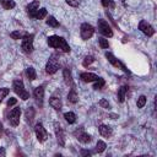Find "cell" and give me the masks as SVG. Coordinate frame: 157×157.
Wrapping results in <instances>:
<instances>
[{
    "instance_id": "obj_1",
    "label": "cell",
    "mask_w": 157,
    "mask_h": 157,
    "mask_svg": "<svg viewBox=\"0 0 157 157\" xmlns=\"http://www.w3.org/2000/svg\"><path fill=\"white\" fill-rule=\"evenodd\" d=\"M47 43H48V45L50 48L60 49L64 53H70V50H71L70 49V45L66 42V39L63 38V37H59V36H50V37H48Z\"/></svg>"
},
{
    "instance_id": "obj_2",
    "label": "cell",
    "mask_w": 157,
    "mask_h": 157,
    "mask_svg": "<svg viewBox=\"0 0 157 157\" xmlns=\"http://www.w3.org/2000/svg\"><path fill=\"white\" fill-rule=\"evenodd\" d=\"M12 88H13V92L22 99V101H27L29 98V93L25 90V85L21 80H15L12 82Z\"/></svg>"
},
{
    "instance_id": "obj_3",
    "label": "cell",
    "mask_w": 157,
    "mask_h": 157,
    "mask_svg": "<svg viewBox=\"0 0 157 157\" xmlns=\"http://www.w3.org/2000/svg\"><path fill=\"white\" fill-rule=\"evenodd\" d=\"M33 38H34V34H28V33L23 34L21 48L25 54H31L33 52Z\"/></svg>"
},
{
    "instance_id": "obj_4",
    "label": "cell",
    "mask_w": 157,
    "mask_h": 157,
    "mask_svg": "<svg viewBox=\"0 0 157 157\" xmlns=\"http://www.w3.org/2000/svg\"><path fill=\"white\" fill-rule=\"evenodd\" d=\"M58 70H59V59H58V55H56V54H53V55L49 58V60L47 61L45 72L49 74V75H53V74H55Z\"/></svg>"
},
{
    "instance_id": "obj_5",
    "label": "cell",
    "mask_w": 157,
    "mask_h": 157,
    "mask_svg": "<svg viewBox=\"0 0 157 157\" xmlns=\"http://www.w3.org/2000/svg\"><path fill=\"white\" fill-rule=\"evenodd\" d=\"M97 25H98V32H99L101 34H103V36H105V37H113L112 27L109 26V23H108L105 20L99 18L98 22H97Z\"/></svg>"
},
{
    "instance_id": "obj_6",
    "label": "cell",
    "mask_w": 157,
    "mask_h": 157,
    "mask_svg": "<svg viewBox=\"0 0 157 157\" xmlns=\"http://www.w3.org/2000/svg\"><path fill=\"white\" fill-rule=\"evenodd\" d=\"M93 33H94V27L92 25L86 23V22L81 25V27H80V36H81V38L83 40L90 39L93 36Z\"/></svg>"
},
{
    "instance_id": "obj_7",
    "label": "cell",
    "mask_w": 157,
    "mask_h": 157,
    "mask_svg": "<svg viewBox=\"0 0 157 157\" xmlns=\"http://www.w3.org/2000/svg\"><path fill=\"white\" fill-rule=\"evenodd\" d=\"M105 58L108 59V61L113 65V66H115V67H118V69H120V70H123L124 72H126V74H130V71L126 69V66L119 60V59H117L112 53H109V52H107L105 53Z\"/></svg>"
},
{
    "instance_id": "obj_8",
    "label": "cell",
    "mask_w": 157,
    "mask_h": 157,
    "mask_svg": "<svg viewBox=\"0 0 157 157\" xmlns=\"http://www.w3.org/2000/svg\"><path fill=\"white\" fill-rule=\"evenodd\" d=\"M34 132H36V136H37V140L39 142H44L47 139H48V131L44 129L43 124L42 123H37L36 126H34Z\"/></svg>"
},
{
    "instance_id": "obj_9",
    "label": "cell",
    "mask_w": 157,
    "mask_h": 157,
    "mask_svg": "<svg viewBox=\"0 0 157 157\" xmlns=\"http://www.w3.org/2000/svg\"><path fill=\"white\" fill-rule=\"evenodd\" d=\"M20 118H21V108L15 107L9 114V123L12 126H17L20 124Z\"/></svg>"
},
{
    "instance_id": "obj_10",
    "label": "cell",
    "mask_w": 157,
    "mask_h": 157,
    "mask_svg": "<svg viewBox=\"0 0 157 157\" xmlns=\"http://www.w3.org/2000/svg\"><path fill=\"white\" fill-rule=\"evenodd\" d=\"M139 29H140L145 36H147V37H152V36L155 34V28H153L147 21H145V20H141V21H140V23H139Z\"/></svg>"
},
{
    "instance_id": "obj_11",
    "label": "cell",
    "mask_w": 157,
    "mask_h": 157,
    "mask_svg": "<svg viewBox=\"0 0 157 157\" xmlns=\"http://www.w3.org/2000/svg\"><path fill=\"white\" fill-rule=\"evenodd\" d=\"M33 96H34V99H36V103L39 105V107H43V101H44V86H38L34 88L33 91Z\"/></svg>"
},
{
    "instance_id": "obj_12",
    "label": "cell",
    "mask_w": 157,
    "mask_h": 157,
    "mask_svg": "<svg viewBox=\"0 0 157 157\" xmlns=\"http://www.w3.org/2000/svg\"><path fill=\"white\" fill-rule=\"evenodd\" d=\"M74 134H75L76 139H77L80 142H82V144H88V142H91V140H92V136H91L90 134H87L82 128H80L78 130H76Z\"/></svg>"
},
{
    "instance_id": "obj_13",
    "label": "cell",
    "mask_w": 157,
    "mask_h": 157,
    "mask_svg": "<svg viewBox=\"0 0 157 157\" xmlns=\"http://www.w3.org/2000/svg\"><path fill=\"white\" fill-rule=\"evenodd\" d=\"M54 130H55V135H56L58 144H59L61 147L65 146V134H64L63 128H61L58 123H54Z\"/></svg>"
},
{
    "instance_id": "obj_14",
    "label": "cell",
    "mask_w": 157,
    "mask_h": 157,
    "mask_svg": "<svg viewBox=\"0 0 157 157\" xmlns=\"http://www.w3.org/2000/svg\"><path fill=\"white\" fill-rule=\"evenodd\" d=\"M98 131H99V134H101L103 137H107V139H109V137L113 135V129H112L110 126L103 125V124L98 126Z\"/></svg>"
},
{
    "instance_id": "obj_15",
    "label": "cell",
    "mask_w": 157,
    "mask_h": 157,
    "mask_svg": "<svg viewBox=\"0 0 157 157\" xmlns=\"http://www.w3.org/2000/svg\"><path fill=\"white\" fill-rule=\"evenodd\" d=\"M63 76H64V81L67 86H71V87H75L74 85V81H72V75H71V71L67 69V67H64L63 70Z\"/></svg>"
},
{
    "instance_id": "obj_16",
    "label": "cell",
    "mask_w": 157,
    "mask_h": 157,
    "mask_svg": "<svg viewBox=\"0 0 157 157\" xmlns=\"http://www.w3.org/2000/svg\"><path fill=\"white\" fill-rule=\"evenodd\" d=\"M98 77H99V76H97V75L93 74V72H82V74H80V78H81L83 82H93V81H96Z\"/></svg>"
},
{
    "instance_id": "obj_17",
    "label": "cell",
    "mask_w": 157,
    "mask_h": 157,
    "mask_svg": "<svg viewBox=\"0 0 157 157\" xmlns=\"http://www.w3.org/2000/svg\"><path fill=\"white\" fill-rule=\"evenodd\" d=\"M38 9H39V1H38V0H34V1H32V2H29V4L27 5V13L29 15L31 18L33 17L34 12H36Z\"/></svg>"
},
{
    "instance_id": "obj_18",
    "label": "cell",
    "mask_w": 157,
    "mask_h": 157,
    "mask_svg": "<svg viewBox=\"0 0 157 157\" xmlns=\"http://www.w3.org/2000/svg\"><path fill=\"white\" fill-rule=\"evenodd\" d=\"M49 104L55 109V110H60L61 107H63V103H61V99L58 98V97H52L49 99Z\"/></svg>"
},
{
    "instance_id": "obj_19",
    "label": "cell",
    "mask_w": 157,
    "mask_h": 157,
    "mask_svg": "<svg viewBox=\"0 0 157 157\" xmlns=\"http://www.w3.org/2000/svg\"><path fill=\"white\" fill-rule=\"evenodd\" d=\"M47 13H48L47 9H45V7H42V9H38V10L34 12V15H33L32 18H34V20H43V18L47 16Z\"/></svg>"
},
{
    "instance_id": "obj_20",
    "label": "cell",
    "mask_w": 157,
    "mask_h": 157,
    "mask_svg": "<svg viewBox=\"0 0 157 157\" xmlns=\"http://www.w3.org/2000/svg\"><path fill=\"white\" fill-rule=\"evenodd\" d=\"M126 93H128V86H121V87L118 90V101H119L120 103H123V102L125 101Z\"/></svg>"
},
{
    "instance_id": "obj_21",
    "label": "cell",
    "mask_w": 157,
    "mask_h": 157,
    "mask_svg": "<svg viewBox=\"0 0 157 157\" xmlns=\"http://www.w3.org/2000/svg\"><path fill=\"white\" fill-rule=\"evenodd\" d=\"M67 101L71 102V103H76V102L78 101V96H77V93H76L75 87H72L71 91L69 92V94H67Z\"/></svg>"
},
{
    "instance_id": "obj_22",
    "label": "cell",
    "mask_w": 157,
    "mask_h": 157,
    "mask_svg": "<svg viewBox=\"0 0 157 157\" xmlns=\"http://www.w3.org/2000/svg\"><path fill=\"white\" fill-rule=\"evenodd\" d=\"M0 4L5 10H11V9H13L16 6L13 0H0Z\"/></svg>"
},
{
    "instance_id": "obj_23",
    "label": "cell",
    "mask_w": 157,
    "mask_h": 157,
    "mask_svg": "<svg viewBox=\"0 0 157 157\" xmlns=\"http://www.w3.org/2000/svg\"><path fill=\"white\" fill-rule=\"evenodd\" d=\"M26 76H27V78L31 80V81L36 80V78H37V74H36L34 67H32V66L27 67V69H26Z\"/></svg>"
},
{
    "instance_id": "obj_24",
    "label": "cell",
    "mask_w": 157,
    "mask_h": 157,
    "mask_svg": "<svg viewBox=\"0 0 157 157\" xmlns=\"http://www.w3.org/2000/svg\"><path fill=\"white\" fill-rule=\"evenodd\" d=\"M64 118H65V120H66L69 124H74V123L76 121V114H75L74 112H66V113L64 114Z\"/></svg>"
},
{
    "instance_id": "obj_25",
    "label": "cell",
    "mask_w": 157,
    "mask_h": 157,
    "mask_svg": "<svg viewBox=\"0 0 157 157\" xmlns=\"http://www.w3.org/2000/svg\"><path fill=\"white\" fill-rule=\"evenodd\" d=\"M105 147H107V145H105V142L104 141H102V140H98L97 141V145H96V152L97 153H102L104 150H105Z\"/></svg>"
},
{
    "instance_id": "obj_26",
    "label": "cell",
    "mask_w": 157,
    "mask_h": 157,
    "mask_svg": "<svg viewBox=\"0 0 157 157\" xmlns=\"http://www.w3.org/2000/svg\"><path fill=\"white\" fill-rule=\"evenodd\" d=\"M105 85V81L102 78V77H98L96 81H94V85H93V88L94 90H101L103 86Z\"/></svg>"
},
{
    "instance_id": "obj_27",
    "label": "cell",
    "mask_w": 157,
    "mask_h": 157,
    "mask_svg": "<svg viewBox=\"0 0 157 157\" xmlns=\"http://www.w3.org/2000/svg\"><path fill=\"white\" fill-rule=\"evenodd\" d=\"M47 25H48V26H50V27H53V28H55V27H58V26H59V22L55 20V17H54V16H49V17H48V20H47Z\"/></svg>"
},
{
    "instance_id": "obj_28",
    "label": "cell",
    "mask_w": 157,
    "mask_h": 157,
    "mask_svg": "<svg viewBox=\"0 0 157 157\" xmlns=\"http://www.w3.org/2000/svg\"><path fill=\"white\" fill-rule=\"evenodd\" d=\"M98 43H99V47H101L102 49H107V48L109 47V43H108V39H105V38H103V37H101V38H98Z\"/></svg>"
},
{
    "instance_id": "obj_29",
    "label": "cell",
    "mask_w": 157,
    "mask_h": 157,
    "mask_svg": "<svg viewBox=\"0 0 157 157\" xmlns=\"http://www.w3.org/2000/svg\"><path fill=\"white\" fill-rule=\"evenodd\" d=\"M146 97L145 96H140L139 98H137V102H136V105H137V108H144L145 107V104H146Z\"/></svg>"
},
{
    "instance_id": "obj_30",
    "label": "cell",
    "mask_w": 157,
    "mask_h": 157,
    "mask_svg": "<svg viewBox=\"0 0 157 157\" xmlns=\"http://www.w3.org/2000/svg\"><path fill=\"white\" fill-rule=\"evenodd\" d=\"M9 92H10V88H7V87H2V88H0V103H1L2 99L9 94Z\"/></svg>"
},
{
    "instance_id": "obj_31",
    "label": "cell",
    "mask_w": 157,
    "mask_h": 157,
    "mask_svg": "<svg viewBox=\"0 0 157 157\" xmlns=\"http://www.w3.org/2000/svg\"><path fill=\"white\" fill-rule=\"evenodd\" d=\"M33 114H34L33 108H28L27 112H26V118H27V121H28V123H32V120H33Z\"/></svg>"
},
{
    "instance_id": "obj_32",
    "label": "cell",
    "mask_w": 157,
    "mask_h": 157,
    "mask_svg": "<svg viewBox=\"0 0 157 157\" xmlns=\"http://www.w3.org/2000/svg\"><path fill=\"white\" fill-rule=\"evenodd\" d=\"M93 61H94V58H93L92 55H87V56H85L82 65H83V66H88V65H90V64H92Z\"/></svg>"
},
{
    "instance_id": "obj_33",
    "label": "cell",
    "mask_w": 157,
    "mask_h": 157,
    "mask_svg": "<svg viewBox=\"0 0 157 157\" xmlns=\"http://www.w3.org/2000/svg\"><path fill=\"white\" fill-rule=\"evenodd\" d=\"M10 37H11L12 39H22L23 34H22L20 31H13V32L10 33Z\"/></svg>"
},
{
    "instance_id": "obj_34",
    "label": "cell",
    "mask_w": 157,
    "mask_h": 157,
    "mask_svg": "<svg viewBox=\"0 0 157 157\" xmlns=\"http://www.w3.org/2000/svg\"><path fill=\"white\" fill-rule=\"evenodd\" d=\"M102 5L104 7H109V9H113L115 6L114 4V0H102Z\"/></svg>"
},
{
    "instance_id": "obj_35",
    "label": "cell",
    "mask_w": 157,
    "mask_h": 157,
    "mask_svg": "<svg viewBox=\"0 0 157 157\" xmlns=\"http://www.w3.org/2000/svg\"><path fill=\"white\" fill-rule=\"evenodd\" d=\"M98 104H99L102 108H104V109H109V108H110V104H109V103H108V101H107V99H104V98L99 99Z\"/></svg>"
},
{
    "instance_id": "obj_36",
    "label": "cell",
    "mask_w": 157,
    "mask_h": 157,
    "mask_svg": "<svg viewBox=\"0 0 157 157\" xmlns=\"http://www.w3.org/2000/svg\"><path fill=\"white\" fill-rule=\"evenodd\" d=\"M65 1L69 6H72V7H77L81 2V0H65Z\"/></svg>"
},
{
    "instance_id": "obj_37",
    "label": "cell",
    "mask_w": 157,
    "mask_h": 157,
    "mask_svg": "<svg viewBox=\"0 0 157 157\" xmlns=\"http://www.w3.org/2000/svg\"><path fill=\"white\" fill-rule=\"evenodd\" d=\"M16 103H17V99L13 98V97H10L9 101H7V107H12V105H15Z\"/></svg>"
},
{
    "instance_id": "obj_38",
    "label": "cell",
    "mask_w": 157,
    "mask_h": 157,
    "mask_svg": "<svg viewBox=\"0 0 157 157\" xmlns=\"http://www.w3.org/2000/svg\"><path fill=\"white\" fill-rule=\"evenodd\" d=\"M90 155H91V152L87 151V150H82L81 151V156H90Z\"/></svg>"
},
{
    "instance_id": "obj_39",
    "label": "cell",
    "mask_w": 157,
    "mask_h": 157,
    "mask_svg": "<svg viewBox=\"0 0 157 157\" xmlns=\"http://www.w3.org/2000/svg\"><path fill=\"white\" fill-rule=\"evenodd\" d=\"M0 156H5V148L4 147L0 148Z\"/></svg>"
},
{
    "instance_id": "obj_40",
    "label": "cell",
    "mask_w": 157,
    "mask_h": 157,
    "mask_svg": "<svg viewBox=\"0 0 157 157\" xmlns=\"http://www.w3.org/2000/svg\"><path fill=\"white\" fill-rule=\"evenodd\" d=\"M1 129H2V124L0 123V130H1Z\"/></svg>"
}]
</instances>
